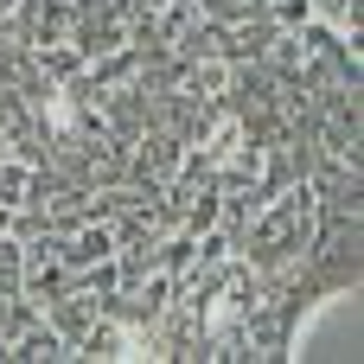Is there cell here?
I'll use <instances>...</instances> for the list:
<instances>
[{"instance_id":"cell-1","label":"cell","mask_w":364,"mask_h":364,"mask_svg":"<svg viewBox=\"0 0 364 364\" xmlns=\"http://www.w3.org/2000/svg\"><path fill=\"white\" fill-rule=\"evenodd\" d=\"M307 230H314V192L294 186V192H282V198L256 218V230H250V256H256L262 269H275V262H288V256L307 243Z\"/></svg>"},{"instance_id":"cell-2","label":"cell","mask_w":364,"mask_h":364,"mask_svg":"<svg viewBox=\"0 0 364 364\" xmlns=\"http://www.w3.org/2000/svg\"><path fill=\"white\" fill-rule=\"evenodd\" d=\"M19 358H64V339L45 326V333H26L19 339Z\"/></svg>"},{"instance_id":"cell-3","label":"cell","mask_w":364,"mask_h":364,"mask_svg":"<svg viewBox=\"0 0 364 364\" xmlns=\"http://www.w3.org/2000/svg\"><path fill=\"white\" fill-rule=\"evenodd\" d=\"M192 90L218 96V90H224V64H198V70H192Z\"/></svg>"},{"instance_id":"cell-4","label":"cell","mask_w":364,"mask_h":364,"mask_svg":"<svg viewBox=\"0 0 364 364\" xmlns=\"http://www.w3.org/2000/svg\"><path fill=\"white\" fill-rule=\"evenodd\" d=\"M0 282H19V243H0Z\"/></svg>"}]
</instances>
